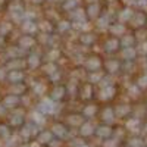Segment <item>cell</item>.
Listing matches in <instances>:
<instances>
[{
	"label": "cell",
	"instance_id": "obj_1",
	"mask_svg": "<svg viewBox=\"0 0 147 147\" xmlns=\"http://www.w3.org/2000/svg\"><path fill=\"white\" fill-rule=\"evenodd\" d=\"M38 132H40V127L37 124H34L32 121H30V122H25V124L18 129V137H19L21 141L31 143V141L35 140Z\"/></svg>",
	"mask_w": 147,
	"mask_h": 147
},
{
	"label": "cell",
	"instance_id": "obj_2",
	"mask_svg": "<svg viewBox=\"0 0 147 147\" xmlns=\"http://www.w3.org/2000/svg\"><path fill=\"white\" fill-rule=\"evenodd\" d=\"M7 124L13 129H19L25 124V113H24V110H13L7 118Z\"/></svg>",
	"mask_w": 147,
	"mask_h": 147
},
{
	"label": "cell",
	"instance_id": "obj_3",
	"mask_svg": "<svg viewBox=\"0 0 147 147\" xmlns=\"http://www.w3.org/2000/svg\"><path fill=\"white\" fill-rule=\"evenodd\" d=\"M50 131L55 136V138H59V140H65L69 136V128L63 122H55L50 128Z\"/></svg>",
	"mask_w": 147,
	"mask_h": 147
},
{
	"label": "cell",
	"instance_id": "obj_4",
	"mask_svg": "<svg viewBox=\"0 0 147 147\" xmlns=\"http://www.w3.org/2000/svg\"><path fill=\"white\" fill-rule=\"evenodd\" d=\"M94 136L100 140H107L110 137H113V128L110 127L109 124H102L99 127H96V132Z\"/></svg>",
	"mask_w": 147,
	"mask_h": 147
},
{
	"label": "cell",
	"instance_id": "obj_5",
	"mask_svg": "<svg viewBox=\"0 0 147 147\" xmlns=\"http://www.w3.org/2000/svg\"><path fill=\"white\" fill-rule=\"evenodd\" d=\"M2 103V106L7 110V109H16L18 106H19V103H21V97L19 96H16V94H12V93H9V94H6L5 97H3V100L0 102Z\"/></svg>",
	"mask_w": 147,
	"mask_h": 147
},
{
	"label": "cell",
	"instance_id": "obj_6",
	"mask_svg": "<svg viewBox=\"0 0 147 147\" xmlns=\"http://www.w3.org/2000/svg\"><path fill=\"white\" fill-rule=\"evenodd\" d=\"M55 138V136L52 134V131L50 129H40V132L37 134V137H35V143H38L41 147H44V146H49L50 144V141Z\"/></svg>",
	"mask_w": 147,
	"mask_h": 147
},
{
	"label": "cell",
	"instance_id": "obj_7",
	"mask_svg": "<svg viewBox=\"0 0 147 147\" xmlns=\"http://www.w3.org/2000/svg\"><path fill=\"white\" fill-rule=\"evenodd\" d=\"M94 132H96V127L91 124V122H82V125L78 128V134H80V137L81 138H90L94 136Z\"/></svg>",
	"mask_w": 147,
	"mask_h": 147
},
{
	"label": "cell",
	"instance_id": "obj_8",
	"mask_svg": "<svg viewBox=\"0 0 147 147\" xmlns=\"http://www.w3.org/2000/svg\"><path fill=\"white\" fill-rule=\"evenodd\" d=\"M55 109H56V103L52 99H44L38 105V112H41L43 115H52V113H55Z\"/></svg>",
	"mask_w": 147,
	"mask_h": 147
},
{
	"label": "cell",
	"instance_id": "obj_9",
	"mask_svg": "<svg viewBox=\"0 0 147 147\" xmlns=\"http://www.w3.org/2000/svg\"><path fill=\"white\" fill-rule=\"evenodd\" d=\"M24 78H25V74L22 72V69H10V71H7V75H6V80L10 84L22 82Z\"/></svg>",
	"mask_w": 147,
	"mask_h": 147
},
{
	"label": "cell",
	"instance_id": "obj_10",
	"mask_svg": "<svg viewBox=\"0 0 147 147\" xmlns=\"http://www.w3.org/2000/svg\"><path fill=\"white\" fill-rule=\"evenodd\" d=\"M84 122V116L80 113H71L66 116V125L71 128H80Z\"/></svg>",
	"mask_w": 147,
	"mask_h": 147
},
{
	"label": "cell",
	"instance_id": "obj_11",
	"mask_svg": "<svg viewBox=\"0 0 147 147\" xmlns=\"http://www.w3.org/2000/svg\"><path fill=\"white\" fill-rule=\"evenodd\" d=\"M13 136V128H12L7 122H0V140L6 141Z\"/></svg>",
	"mask_w": 147,
	"mask_h": 147
},
{
	"label": "cell",
	"instance_id": "obj_12",
	"mask_svg": "<svg viewBox=\"0 0 147 147\" xmlns=\"http://www.w3.org/2000/svg\"><path fill=\"white\" fill-rule=\"evenodd\" d=\"M100 66H102V60L97 56H91V57H88L87 60H85V68H87L88 71L96 72V71L100 69Z\"/></svg>",
	"mask_w": 147,
	"mask_h": 147
},
{
	"label": "cell",
	"instance_id": "obj_13",
	"mask_svg": "<svg viewBox=\"0 0 147 147\" xmlns=\"http://www.w3.org/2000/svg\"><path fill=\"white\" fill-rule=\"evenodd\" d=\"M34 44H35V40L32 38L30 34L22 35L21 38L18 40V46H19V49H24V50H27V49H31Z\"/></svg>",
	"mask_w": 147,
	"mask_h": 147
},
{
	"label": "cell",
	"instance_id": "obj_14",
	"mask_svg": "<svg viewBox=\"0 0 147 147\" xmlns=\"http://www.w3.org/2000/svg\"><path fill=\"white\" fill-rule=\"evenodd\" d=\"M115 109L112 107H105L102 110V121L105 122V124H112L113 119H115Z\"/></svg>",
	"mask_w": 147,
	"mask_h": 147
},
{
	"label": "cell",
	"instance_id": "obj_15",
	"mask_svg": "<svg viewBox=\"0 0 147 147\" xmlns=\"http://www.w3.org/2000/svg\"><path fill=\"white\" fill-rule=\"evenodd\" d=\"M65 93H66V88L62 87V85H57V87H55V88L52 90L50 97H52L53 102H59V100H62L63 97H65Z\"/></svg>",
	"mask_w": 147,
	"mask_h": 147
},
{
	"label": "cell",
	"instance_id": "obj_16",
	"mask_svg": "<svg viewBox=\"0 0 147 147\" xmlns=\"http://www.w3.org/2000/svg\"><path fill=\"white\" fill-rule=\"evenodd\" d=\"M24 66H25V62H24V60H21V59H18V57L9 59L7 62H6V65H5V68H6L7 71H10V69H22Z\"/></svg>",
	"mask_w": 147,
	"mask_h": 147
},
{
	"label": "cell",
	"instance_id": "obj_17",
	"mask_svg": "<svg viewBox=\"0 0 147 147\" xmlns=\"http://www.w3.org/2000/svg\"><path fill=\"white\" fill-rule=\"evenodd\" d=\"M97 112H99V109H97L96 105H87L84 109H82V116L85 118H93L97 115Z\"/></svg>",
	"mask_w": 147,
	"mask_h": 147
},
{
	"label": "cell",
	"instance_id": "obj_18",
	"mask_svg": "<svg viewBox=\"0 0 147 147\" xmlns=\"http://www.w3.org/2000/svg\"><path fill=\"white\" fill-rule=\"evenodd\" d=\"M113 94H115V88L112 87V85H107V87L102 88L100 99L102 100H109V99H112V97H113Z\"/></svg>",
	"mask_w": 147,
	"mask_h": 147
},
{
	"label": "cell",
	"instance_id": "obj_19",
	"mask_svg": "<svg viewBox=\"0 0 147 147\" xmlns=\"http://www.w3.org/2000/svg\"><path fill=\"white\" fill-rule=\"evenodd\" d=\"M125 147H146V146H144L143 138H140V137H131V138L127 140Z\"/></svg>",
	"mask_w": 147,
	"mask_h": 147
},
{
	"label": "cell",
	"instance_id": "obj_20",
	"mask_svg": "<svg viewBox=\"0 0 147 147\" xmlns=\"http://www.w3.org/2000/svg\"><path fill=\"white\" fill-rule=\"evenodd\" d=\"M31 121L34 122V124H37L38 127H41V125L44 124V122H46V115H43L41 112H38V110H37V112H34V113H32Z\"/></svg>",
	"mask_w": 147,
	"mask_h": 147
},
{
	"label": "cell",
	"instance_id": "obj_21",
	"mask_svg": "<svg viewBox=\"0 0 147 147\" xmlns=\"http://www.w3.org/2000/svg\"><path fill=\"white\" fill-rule=\"evenodd\" d=\"M27 65L31 68V69H35L40 66V57L37 55H30L28 59H27Z\"/></svg>",
	"mask_w": 147,
	"mask_h": 147
},
{
	"label": "cell",
	"instance_id": "obj_22",
	"mask_svg": "<svg viewBox=\"0 0 147 147\" xmlns=\"http://www.w3.org/2000/svg\"><path fill=\"white\" fill-rule=\"evenodd\" d=\"M10 93H12V94H16V96H21V94L25 93V85H24L22 82L12 84V87H10Z\"/></svg>",
	"mask_w": 147,
	"mask_h": 147
},
{
	"label": "cell",
	"instance_id": "obj_23",
	"mask_svg": "<svg viewBox=\"0 0 147 147\" xmlns=\"http://www.w3.org/2000/svg\"><path fill=\"white\" fill-rule=\"evenodd\" d=\"M91 96H93L91 85H90V84H85L84 87L81 88V97H82L84 100H88V99H91Z\"/></svg>",
	"mask_w": 147,
	"mask_h": 147
},
{
	"label": "cell",
	"instance_id": "obj_24",
	"mask_svg": "<svg viewBox=\"0 0 147 147\" xmlns=\"http://www.w3.org/2000/svg\"><path fill=\"white\" fill-rule=\"evenodd\" d=\"M128 112H129V107H128V106H122V105H119V106H116V107H115V115H116V116H119V118L127 116V115H128Z\"/></svg>",
	"mask_w": 147,
	"mask_h": 147
},
{
	"label": "cell",
	"instance_id": "obj_25",
	"mask_svg": "<svg viewBox=\"0 0 147 147\" xmlns=\"http://www.w3.org/2000/svg\"><path fill=\"white\" fill-rule=\"evenodd\" d=\"M12 31V24L10 22H2L0 24V35H7Z\"/></svg>",
	"mask_w": 147,
	"mask_h": 147
},
{
	"label": "cell",
	"instance_id": "obj_26",
	"mask_svg": "<svg viewBox=\"0 0 147 147\" xmlns=\"http://www.w3.org/2000/svg\"><path fill=\"white\" fill-rule=\"evenodd\" d=\"M119 146V140L115 138V137H110L107 140H103V144L102 147H118Z\"/></svg>",
	"mask_w": 147,
	"mask_h": 147
},
{
	"label": "cell",
	"instance_id": "obj_27",
	"mask_svg": "<svg viewBox=\"0 0 147 147\" xmlns=\"http://www.w3.org/2000/svg\"><path fill=\"white\" fill-rule=\"evenodd\" d=\"M137 119H129L128 122H127V129H129L131 132H138V129H140V127L137 125Z\"/></svg>",
	"mask_w": 147,
	"mask_h": 147
},
{
	"label": "cell",
	"instance_id": "obj_28",
	"mask_svg": "<svg viewBox=\"0 0 147 147\" xmlns=\"http://www.w3.org/2000/svg\"><path fill=\"white\" fill-rule=\"evenodd\" d=\"M118 68H119V63L116 62V60H109V62L106 63V69L109 72H116Z\"/></svg>",
	"mask_w": 147,
	"mask_h": 147
},
{
	"label": "cell",
	"instance_id": "obj_29",
	"mask_svg": "<svg viewBox=\"0 0 147 147\" xmlns=\"http://www.w3.org/2000/svg\"><path fill=\"white\" fill-rule=\"evenodd\" d=\"M116 49H118V41L116 40H109L106 43V50L107 52H115Z\"/></svg>",
	"mask_w": 147,
	"mask_h": 147
},
{
	"label": "cell",
	"instance_id": "obj_30",
	"mask_svg": "<svg viewBox=\"0 0 147 147\" xmlns=\"http://www.w3.org/2000/svg\"><path fill=\"white\" fill-rule=\"evenodd\" d=\"M35 28H37V27L34 25L32 22H25V24L22 25V30L25 31L27 34H30V32H34V31H35Z\"/></svg>",
	"mask_w": 147,
	"mask_h": 147
},
{
	"label": "cell",
	"instance_id": "obj_31",
	"mask_svg": "<svg viewBox=\"0 0 147 147\" xmlns=\"http://www.w3.org/2000/svg\"><path fill=\"white\" fill-rule=\"evenodd\" d=\"M81 41H82L84 44H91V43L94 41V37H93L91 34H90V35H88V34H85V35L81 37Z\"/></svg>",
	"mask_w": 147,
	"mask_h": 147
},
{
	"label": "cell",
	"instance_id": "obj_32",
	"mask_svg": "<svg viewBox=\"0 0 147 147\" xmlns=\"http://www.w3.org/2000/svg\"><path fill=\"white\" fill-rule=\"evenodd\" d=\"M44 71L49 74V75H52V74L56 72V65H55V63H47V65L44 66Z\"/></svg>",
	"mask_w": 147,
	"mask_h": 147
},
{
	"label": "cell",
	"instance_id": "obj_33",
	"mask_svg": "<svg viewBox=\"0 0 147 147\" xmlns=\"http://www.w3.org/2000/svg\"><path fill=\"white\" fill-rule=\"evenodd\" d=\"M62 141L63 140H59V138H53L50 141V144H49L47 147H62Z\"/></svg>",
	"mask_w": 147,
	"mask_h": 147
},
{
	"label": "cell",
	"instance_id": "obj_34",
	"mask_svg": "<svg viewBox=\"0 0 147 147\" xmlns=\"http://www.w3.org/2000/svg\"><path fill=\"white\" fill-rule=\"evenodd\" d=\"M43 91H44V85L43 84H35L34 85V93H37V94H43Z\"/></svg>",
	"mask_w": 147,
	"mask_h": 147
},
{
	"label": "cell",
	"instance_id": "obj_35",
	"mask_svg": "<svg viewBox=\"0 0 147 147\" xmlns=\"http://www.w3.org/2000/svg\"><path fill=\"white\" fill-rule=\"evenodd\" d=\"M6 75H7V71L5 66H0V81H3L6 80Z\"/></svg>",
	"mask_w": 147,
	"mask_h": 147
},
{
	"label": "cell",
	"instance_id": "obj_36",
	"mask_svg": "<svg viewBox=\"0 0 147 147\" xmlns=\"http://www.w3.org/2000/svg\"><path fill=\"white\" fill-rule=\"evenodd\" d=\"M102 78V75H99V74H93V75L90 77V80H91V82H97Z\"/></svg>",
	"mask_w": 147,
	"mask_h": 147
},
{
	"label": "cell",
	"instance_id": "obj_37",
	"mask_svg": "<svg viewBox=\"0 0 147 147\" xmlns=\"http://www.w3.org/2000/svg\"><path fill=\"white\" fill-rule=\"evenodd\" d=\"M15 147H32V143H25V141H21V143H18Z\"/></svg>",
	"mask_w": 147,
	"mask_h": 147
},
{
	"label": "cell",
	"instance_id": "obj_38",
	"mask_svg": "<svg viewBox=\"0 0 147 147\" xmlns=\"http://www.w3.org/2000/svg\"><path fill=\"white\" fill-rule=\"evenodd\" d=\"M68 28H69L68 24H60V30H62V31H66Z\"/></svg>",
	"mask_w": 147,
	"mask_h": 147
},
{
	"label": "cell",
	"instance_id": "obj_39",
	"mask_svg": "<svg viewBox=\"0 0 147 147\" xmlns=\"http://www.w3.org/2000/svg\"><path fill=\"white\" fill-rule=\"evenodd\" d=\"M5 46V37L3 35H0V49H2Z\"/></svg>",
	"mask_w": 147,
	"mask_h": 147
},
{
	"label": "cell",
	"instance_id": "obj_40",
	"mask_svg": "<svg viewBox=\"0 0 147 147\" xmlns=\"http://www.w3.org/2000/svg\"><path fill=\"white\" fill-rule=\"evenodd\" d=\"M5 112H6V109H5V107L2 106V103H0V116H2V115H3Z\"/></svg>",
	"mask_w": 147,
	"mask_h": 147
},
{
	"label": "cell",
	"instance_id": "obj_41",
	"mask_svg": "<svg viewBox=\"0 0 147 147\" xmlns=\"http://www.w3.org/2000/svg\"><path fill=\"white\" fill-rule=\"evenodd\" d=\"M118 147H125V146H121V144H119V146H118Z\"/></svg>",
	"mask_w": 147,
	"mask_h": 147
},
{
	"label": "cell",
	"instance_id": "obj_42",
	"mask_svg": "<svg viewBox=\"0 0 147 147\" xmlns=\"http://www.w3.org/2000/svg\"><path fill=\"white\" fill-rule=\"evenodd\" d=\"M146 147H147V146H146Z\"/></svg>",
	"mask_w": 147,
	"mask_h": 147
}]
</instances>
